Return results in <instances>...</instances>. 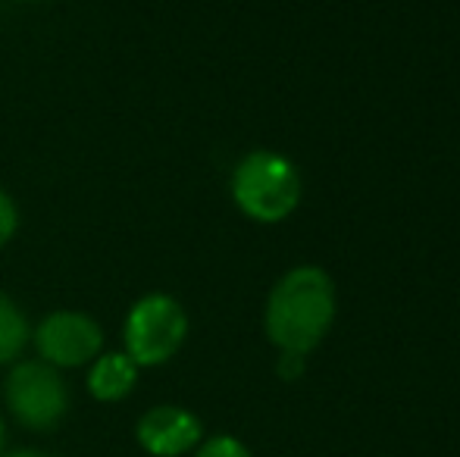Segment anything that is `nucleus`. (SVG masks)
I'll return each mask as SVG.
<instances>
[{"instance_id": "3", "label": "nucleus", "mask_w": 460, "mask_h": 457, "mask_svg": "<svg viewBox=\"0 0 460 457\" xmlns=\"http://www.w3.org/2000/svg\"><path fill=\"white\" fill-rule=\"evenodd\" d=\"M191 320L185 304L170 292H145L132 301L122 320V351L138 370L164 366L182 351Z\"/></svg>"}, {"instance_id": "1", "label": "nucleus", "mask_w": 460, "mask_h": 457, "mask_svg": "<svg viewBox=\"0 0 460 457\" xmlns=\"http://www.w3.org/2000/svg\"><path fill=\"white\" fill-rule=\"evenodd\" d=\"M335 323V282L314 263L279 276L263 307V330L279 351L307 357Z\"/></svg>"}, {"instance_id": "14", "label": "nucleus", "mask_w": 460, "mask_h": 457, "mask_svg": "<svg viewBox=\"0 0 460 457\" xmlns=\"http://www.w3.org/2000/svg\"><path fill=\"white\" fill-rule=\"evenodd\" d=\"M19 4H41V0H19Z\"/></svg>"}, {"instance_id": "8", "label": "nucleus", "mask_w": 460, "mask_h": 457, "mask_svg": "<svg viewBox=\"0 0 460 457\" xmlns=\"http://www.w3.org/2000/svg\"><path fill=\"white\" fill-rule=\"evenodd\" d=\"M31 342V323L19 301L6 288H0V370L16 364Z\"/></svg>"}, {"instance_id": "12", "label": "nucleus", "mask_w": 460, "mask_h": 457, "mask_svg": "<svg viewBox=\"0 0 460 457\" xmlns=\"http://www.w3.org/2000/svg\"><path fill=\"white\" fill-rule=\"evenodd\" d=\"M4 457H60V454H50L44 448H13V452H4Z\"/></svg>"}, {"instance_id": "4", "label": "nucleus", "mask_w": 460, "mask_h": 457, "mask_svg": "<svg viewBox=\"0 0 460 457\" xmlns=\"http://www.w3.org/2000/svg\"><path fill=\"white\" fill-rule=\"evenodd\" d=\"M4 408L29 433H54L73 408V391L60 370L38 357H19L6 366Z\"/></svg>"}, {"instance_id": "7", "label": "nucleus", "mask_w": 460, "mask_h": 457, "mask_svg": "<svg viewBox=\"0 0 460 457\" xmlns=\"http://www.w3.org/2000/svg\"><path fill=\"white\" fill-rule=\"evenodd\" d=\"M141 370L126 351H107L101 354L85 366V391L94 398L97 404H119L138 389Z\"/></svg>"}, {"instance_id": "2", "label": "nucleus", "mask_w": 460, "mask_h": 457, "mask_svg": "<svg viewBox=\"0 0 460 457\" xmlns=\"http://www.w3.org/2000/svg\"><path fill=\"white\" fill-rule=\"evenodd\" d=\"M301 172L288 157L267 147L244 154L229 179V195L248 220L273 226L288 220L301 204Z\"/></svg>"}, {"instance_id": "10", "label": "nucleus", "mask_w": 460, "mask_h": 457, "mask_svg": "<svg viewBox=\"0 0 460 457\" xmlns=\"http://www.w3.org/2000/svg\"><path fill=\"white\" fill-rule=\"evenodd\" d=\"M19 223H22V214H19L16 198L0 185V248H6V244L16 238Z\"/></svg>"}, {"instance_id": "13", "label": "nucleus", "mask_w": 460, "mask_h": 457, "mask_svg": "<svg viewBox=\"0 0 460 457\" xmlns=\"http://www.w3.org/2000/svg\"><path fill=\"white\" fill-rule=\"evenodd\" d=\"M6 452V417H4V408H0V457Z\"/></svg>"}, {"instance_id": "11", "label": "nucleus", "mask_w": 460, "mask_h": 457, "mask_svg": "<svg viewBox=\"0 0 460 457\" xmlns=\"http://www.w3.org/2000/svg\"><path fill=\"white\" fill-rule=\"evenodd\" d=\"M307 366V357L304 354H291V351H279V364H276V373L282 379H297Z\"/></svg>"}, {"instance_id": "6", "label": "nucleus", "mask_w": 460, "mask_h": 457, "mask_svg": "<svg viewBox=\"0 0 460 457\" xmlns=\"http://www.w3.org/2000/svg\"><path fill=\"white\" fill-rule=\"evenodd\" d=\"M135 442L147 457H185L204 442V423L182 404H154L135 420Z\"/></svg>"}, {"instance_id": "5", "label": "nucleus", "mask_w": 460, "mask_h": 457, "mask_svg": "<svg viewBox=\"0 0 460 457\" xmlns=\"http://www.w3.org/2000/svg\"><path fill=\"white\" fill-rule=\"evenodd\" d=\"M31 347L35 357L50 364L54 370H85L97 354L107 347V336L97 317L73 307L44 313L38 323H31Z\"/></svg>"}, {"instance_id": "9", "label": "nucleus", "mask_w": 460, "mask_h": 457, "mask_svg": "<svg viewBox=\"0 0 460 457\" xmlns=\"http://www.w3.org/2000/svg\"><path fill=\"white\" fill-rule=\"evenodd\" d=\"M191 457H254V454H251V448L242 439H235L229 433H219L200 442L191 452Z\"/></svg>"}]
</instances>
